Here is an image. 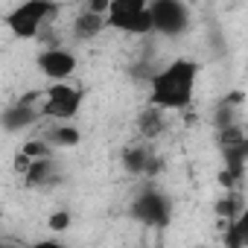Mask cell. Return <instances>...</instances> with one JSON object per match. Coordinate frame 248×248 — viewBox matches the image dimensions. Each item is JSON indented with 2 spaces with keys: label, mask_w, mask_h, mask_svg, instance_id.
I'll use <instances>...</instances> for the list:
<instances>
[{
  "label": "cell",
  "mask_w": 248,
  "mask_h": 248,
  "mask_svg": "<svg viewBox=\"0 0 248 248\" xmlns=\"http://www.w3.org/2000/svg\"><path fill=\"white\" fill-rule=\"evenodd\" d=\"M59 12V0H21L3 15V27L15 41H35Z\"/></svg>",
  "instance_id": "2"
},
{
  "label": "cell",
  "mask_w": 248,
  "mask_h": 248,
  "mask_svg": "<svg viewBox=\"0 0 248 248\" xmlns=\"http://www.w3.org/2000/svg\"><path fill=\"white\" fill-rule=\"evenodd\" d=\"M152 0H108L105 6V30L120 32V35H132L143 38L152 35V12H149Z\"/></svg>",
  "instance_id": "3"
},
{
  "label": "cell",
  "mask_w": 248,
  "mask_h": 248,
  "mask_svg": "<svg viewBox=\"0 0 248 248\" xmlns=\"http://www.w3.org/2000/svg\"><path fill=\"white\" fill-rule=\"evenodd\" d=\"M123 164H126L129 172L140 175L149 167V155H146V149H126V152H123Z\"/></svg>",
  "instance_id": "14"
},
{
  "label": "cell",
  "mask_w": 248,
  "mask_h": 248,
  "mask_svg": "<svg viewBox=\"0 0 248 248\" xmlns=\"http://www.w3.org/2000/svg\"><path fill=\"white\" fill-rule=\"evenodd\" d=\"M199 76H202V62H196L190 56H178L149 76L146 102L167 111V114L170 111H187L196 99Z\"/></svg>",
  "instance_id": "1"
},
{
  "label": "cell",
  "mask_w": 248,
  "mask_h": 248,
  "mask_svg": "<svg viewBox=\"0 0 248 248\" xmlns=\"http://www.w3.org/2000/svg\"><path fill=\"white\" fill-rule=\"evenodd\" d=\"M105 6H108V0H88V3H85V9H93L99 15H105Z\"/></svg>",
  "instance_id": "17"
},
{
  "label": "cell",
  "mask_w": 248,
  "mask_h": 248,
  "mask_svg": "<svg viewBox=\"0 0 248 248\" xmlns=\"http://www.w3.org/2000/svg\"><path fill=\"white\" fill-rule=\"evenodd\" d=\"M41 138H44L56 152L76 149V146L82 143V132H79V126H73V120H50V126H44Z\"/></svg>",
  "instance_id": "9"
},
{
  "label": "cell",
  "mask_w": 248,
  "mask_h": 248,
  "mask_svg": "<svg viewBox=\"0 0 248 248\" xmlns=\"http://www.w3.org/2000/svg\"><path fill=\"white\" fill-rule=\"evenodd\" d=\"M35 67L47 82H64L73 79L79 70V56L70 47H47L35 56Z\"/></svg>",
  "instance_id": "6"
},
{
  "label": "cell",
  "mask_w": 248,
  "mask_h": 248,
  "mask_svg": "<svg viewBox=\"0 0 248 248\" xmlns=\"http://www.w3.org/2000/svg\"><path fill=\"white\" fill-rule=\"evenodd\" d=\"M27 167H30V158H27L24 152H18V155H15V161H12V172H15V175H24V172H27Z\"/></svg>",
  "instance_id": "16"
},
{
  "label": "cell",
  "mask_w": 248,
  "mask_h": 248,
  "mask_svg": "<svg viewBox=\"0 0 248 248\" xmlns=\"http://www.w3.org/2000/svg\"><path fill=\"white\" fill-rule=\"evenodd\" d=\"M70 225H73V216H70V210H53V213L47 216V228H50L53 233H64Z\"/></svg>",
  "instance_id": "15"
},
{
  "label": "cell",
  "mask_w": 248,
  "mask_h": 248,
  "mask_svg": "<svg viewBox=\"0 0 248 248\" xmlns=\"http://www.w3.org/2000/svg\"><path fill=\"white\" fill-rule=\"evenodd\" d=\"M21 152L30 158V161H38V158H53L56 155V149L38 135V138H30V140H24V146H21Z\"/></svg>",
  "instance_id": "13"
},
{
  "label": "cell",
  "mask_w": 248,
  "mask_h": 248,
  "mask_svg": "<svg viewBox=\"0 0 248 248\" xmlns=\"http://www.w3.org/2000/svg\"><path fill=\"white\" fill-rule=\"evenodd\" d=\"M85 102V88L73 79L50 82L44 91H38V111L41 120H76Z\"/></svg>",
  "instance_id": "4"
},
{
  "label": "cell",
  "mask_w": 248,
  "mask_h": 248,
  "mask_svg": "<svg viewBox=\"0 0 248 248\" xmlns=\"http://www.w3.org/2000/svg\"><path fill=\"white\" fill-rule=\"evenodd\" d=\"M164 114L167 111H161V108H155V105H149L146 102V108L138 114V132L143 135V138H158L161 132H164Z\"/></svg>",
  "instance_id": "12"
},
{
  "label": "cell",
  "mask_w": 248,
  "mask_h": 248,
  "mask_svg": "<svg viewBox=\"0 0 248 248\" xmlns=\"http://www.w3.org/2000/svg\"><path fill=\"white\" fill-rule=\"evenodd\" d=\"M41 123V111H38V91L35 93H27L24 99L6 105L0 111V129L9 132V135H18V132H27L32 126Z\"/></svg>",
  "instance_id": "7"
},
{
  "label": "cell",
  "mask_w": 248,
  "mask_h": 248,
  "mask_svg": "<svg viewBox=\"0 0 248 248\" xmlns=\"http://www.w3.org/2000/svg\"><path fill=\"white\" fill-rule=\"evenodd\" d=\"M24 184L30 190H47L59 181V167H56V155L53 158H38V161H30L27 172L21 175Z\"/></svg>",
  "instance_id": "10"
},
{
  "label": "cell",
  "mask_w": 248,
  "mask_h": 248,
  "mask_svg": "<svg viewBox=\"0 0 248 248\" xmlns=\"http://www.w3.org/2000/svg\"><path fill=\"white\" fill-rule=\"evenodd\" d=\"M70 32H73L76 41H93L99 32H105V18H102L99 12H93V9H82V12L73 18Z\"/></svg>",
  "instance_id": "11"
},
{
  "label": "cell",
  "mask_w": 248,
  "mask_h": 248,
  "mask_svg": "<svg viewBox=\"0 0 248 248\" xmlns=\"http://www.w3.org/2000/svg\"><path fill=\"white\" fill-rule=\"evenodd\" d=\"M132 216H135L138 222H143V225H152V228H155V225H167V222H170V202H167V196L149 190V193H143V196L135 202Z\"/></svg>",
  "instance_id": "8"
},
{
  "label": "cell",
  "mask_w": 248,
  "mask_h": 248,
  "mask_svg": "<svg viewBox=\"0 0 248 248\" xmlns=\"http://www.w3.org/2000/svg\"><path fill=\"white\" fill-rule=\"evenodd\" d=\"M152 12V32L178 38L190 30V9L184 0H152L149 3Z\"/></svg>",
  "instance_id": "5"
}]
</instances>
